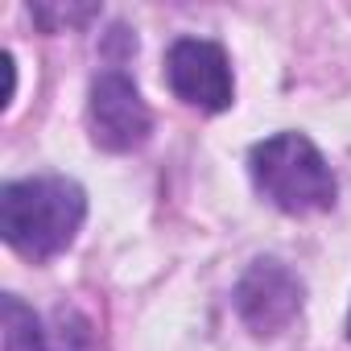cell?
Segmentation results:
<instances>
[{
    "label": "cell",
    "mask_w": 351,
    "mask_h": 351,
    "mask_svg": "<svg viewBox=\"0 0 351 351\" xmlns=\"http://www.w3.org/2000/svg\"><path fill=\"white\" fill-rule=\"evenodd\" d=\"M87 215V199L71 178H25L0 191V232L5 240L29 256H58Z\"/></svg>",
    "instance_id": "cell-1"
},
{
    "label": "cell",
    "mask_w": 351,
    "mask_h": 351,
    "mask_svg": "<svg viewBox=\"0 0 351 351\" xmlns=\"http://www.w3.org/2000/svg\"><path fill=\"white\" fill-rule=\"evenodd\" d=\"M165 75H169L173 95L191 108H203V112H223L232 104V91H236L228 54L215 42H199V38H182L169 46Z\"/></svg>",
    "instance_id": "cell-4"
},
{
    "label": "cell",
    "mask_w": 351,
    "mask_h": 351,
    "mask_svg": "<svg viewBox=\"0 0 351 351\" xmlns=\"http://www.w3.org/2000/svg\"><path fill=\"white\" fill-rule=\"evenodd\" d=\"M347 335H351V318H347Z\"/></svg>",
    "instance_id": "cell-9"
},
{
    "label": "cell",
    "mask_w": 351,
    "mask_h": 351,
    "mask_svg": "<svg viewBox=\"0 0 351 351\" xmlns=\"http://www.w3.org/2000/svg\"><path fill=\"white\" fill-rule=\"evenodd\" d=\"M34 17L50 29L54 25V17L58 21H66V25H83V21H91L95 17V5H79V9H50V5H42V9H34Z\"/></svg>",
    "instance_id": "cell-8"
},
{
    "label": "cell",
    "mask_w": 351,
    "mask_h": 351,
    "mask_svg": "<svg viewBox=\"0 0 351 351\" xmlns=\"http://www.w3.org/2000/svg\"><path fill=\"white\" fill-rule=\"evenodd\" d=\"M0 318H5V351H46V330L21 298L9 293L0 302Z\"/></svg>",
    "instance_id": "cell-6"
},
{
    "label": "cell",
    "mask_w": 351,
    "mask_h": 351,
    "mask_svg": "<svg viewBox=\"0 0 351 351\" xmlns=\"http://www.w3.org/2000/svg\"><path fill=\"white\" fill-rule=\"evenodd\" d=\"M302 281L281 261H256L236 285V310L256 335L285 330L302 310Z\"/></svg>",
    "instance_id": "cell-5"
},
{
    "label": "cell",
    "mask_w": 351,
    "mask_h": 351,
    "mask_svg": "<svg viewBox=\"0 0 351 351\" xmlns=\"http://www.w3.org/2000/svg\"><path fill=\"white\" fill-rule=\"evenodd\" d=\"M54 351H95V335L75 310H58V343H54Z\"/></svg>",
    "instance_id": "cell-7"
},
{
    "label": "cell",
    "mask_w": 351,
    "mask_h": 351,
    "mask_svg": "<svg viewBox=\"0 0 351 351\" xmlns=\"http://www.w3.org/2000/svg\"><path fill=\"white\" fill-rule=\"evenodd\" d=\"M248 169L256 191L285 215H314L335 207V173L302 132H277L261 141L248 157Z\"/></svg>",
    "instance_id": "cell-2"
},
{
    "label": "cell",
    "mask_w": 351,
    "mask_h": 351,
    "mask_svg": "<svg viewBox=\"0 0 351 351\" xmlns=\"http://www.w3.org/2000/svg\"><path fill=\"white\" fill-rule=\"evenodd\" d=\"M91 136L95 145L112 149V153H132L149 141V128H153V116L141 99V91L132 87L128 75L120 71H108L91 83Z\"/></svg>",
    "instance_id": "cell-3"
}]
</instances>
